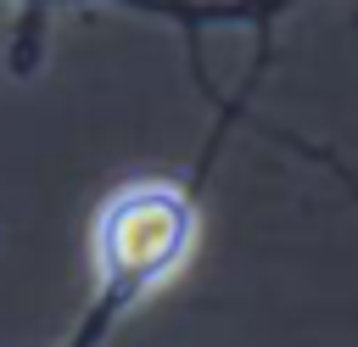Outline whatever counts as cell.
<instances>
[{
	"label": "cell",
	"mask_w": 358,
	"mask_h": 347,
	"mask_svg": "<svg viewBox=\"0 0 358 347\" xmlns=\"http://www.w3.org/2000/svg\"><path fill=\"white\" fill-rule=\"evenodd\" d=\"M201 218L190 190L168 185V179H129L117 185L90 224V308L78 319V330L62 347H101L106 330L134 313L145 297H157L196 252Z\"/></svg>",
	"instance_id": "6da1fadb"
}]
</instances>
